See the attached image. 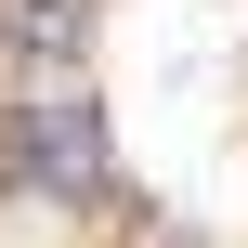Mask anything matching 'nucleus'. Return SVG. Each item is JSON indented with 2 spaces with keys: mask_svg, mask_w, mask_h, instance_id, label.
<instances>
[{
  "mask_svg": "<svg viewBox=\"0 0 248 248\" xmlns=\"http://www.w3.org/2000/svg\"><path fill=\"white\" fill-rule=\"evenodd\" d=\"M0 170L39 196H105V118L92 105H13L0 118Z\"/></svg>",
  "mask_w": 248,
  "mask_h": 248,
  "instance_id": "f257e3e1",
  "label": "nucleus"
},
{
  "mask_svg": "<svg viewBox=\"0 0 248 248\" xmlns=\"http://www.w3.org/2000/svg\"><path fill=\"white\" fill-rule=\"evenodd\" d=\"M0 26H13V52H39V65H65V52L92 39V0H0Z\"/></svg>",
  "mask_w": 248,
  "mask_h": 248,
  "instance_id": "f03ea898",
  "label": "nucleus"
}]
</instances>
